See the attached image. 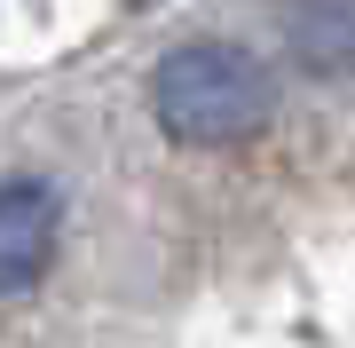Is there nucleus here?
Listing matches in <instances>:
<instances>
[{
	"instance_id": "1",
	"label": "nucleus",
	"mask_w": 355,
	"mask_h": 348,
	"mask_svg": "<svg viewBox=\"0 0 355 348\" xmlns=\"http://www.w3.org/2000/svg\"><path fill=\"white\" fill-rule=\"evenodd\" d=\"M150 111L190 151H229V142H253L277 119V88H268L253 48H237V40H190V48H174L150 72Z\"/></svg>"
},
{
	"instance_id": "2",
	"label": "nucleus",
	"mask_w": 355,
	"mask_h": 348,
	"mask_svg": "<svg viewBox=\"0 0 355 348\" xmlns=\"http://www.w3.org/2000/svg\"><path fill=\"white\" fill-rule=\"evenodd\" d=\"M55 190L48 182H0V301L32 293L55 261Z\"/></svg>"
},
{
	"instance_id": "3",
	"label": "nucleus",
	"mask_w": 355,
	"mask_h": 348,
	"mask_svg": "<svg viewBox=\"0 0 355 348\" xmlns=\"http://www.w3.org/2000/svg\"><path fill=\"white\" fill-rule=\"evenodd\" d=\"M292 56L308 72H355V0H292Z\"/></svg>"
}]
</instances>
